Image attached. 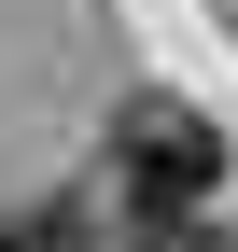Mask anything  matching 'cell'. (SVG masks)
Here are the masks:
<instances>
[{
    "label": "cell",
    "mask_w": 238,
    "mask_h": 252,
    "mask_svg": "<svg viewBox=\"0 0 238 252\" xmlns=\"http://www.w3.org/2000/svg\"><path fill=\"white\" fill-rule=\"evenodd\" d=\"M210 196H224V140H210V112H182V98H126V112H112L98 210H112L140 252H196V210H210Z\"/></svg>",
    "instance_id": "6da1fadb"
},
{
    "label": "cell",
    "mask_w": 238,
    "mask_h": 252,
    "mask_svg": "<svg viewBox=\"0 0 238 252\" xmlns=\"http://www.w3.org/2000/svg\"><path fill=\"white\" fill-rule=\"evenodd\" d=\"M98 238H112L98 196H28V210H0V252H98Z\"/></svg>",
    "instance_id": "7a4b0ae2"
}]
</instances>
